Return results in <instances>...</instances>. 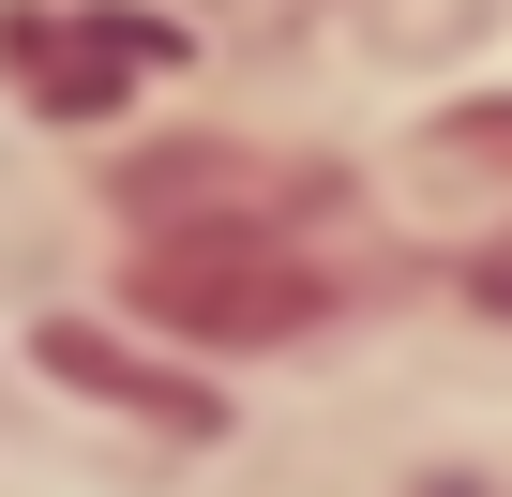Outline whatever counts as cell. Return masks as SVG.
Instances as JSON below:
<instances>
[{
  "instance_id": "obj_2",
  "label": "cell",
  "mask_w": 512,
  "mask_h": 497,
  "mask_svg": "<svg viewBox=\"0 0 512 497\" xmlns=\"http://www.w3.org/2000/svg\"><path fill=\"white\" fill-rule=\"evenodd\" d=\"M181 61V31L166 16H61V0H16L0 16V76H31V106L46 121H106L136 76H166Z\"/></svg>"
},
{
  "instance_id": "obj_1",
  "label": "cell",
  "mask_w": 512,
  "mask_h": 497,
  "mask_svg": "<svg viewBox=\"0 0 512 497\" xmlns=\"http://www.w3.org/2000/svg\"><path fill=\"white\" fill-rule=\"evenodd\" d=\"M136 317L181 332V347H302L332 317V287L287 257V241L196 226V241H151V257H136Z\"/></svg>"
},
{
  "instance_id": "obj_3",
  "label": "cell",
  "mask_w": 512,
  "mask_h": 497,
  "mask_svg": "<svg viewBox=\"0 0 512 497\" xmlns=\"http://www.w3.org/2000/svg\"><path fill=\"white\" fill-rule=\"evenodd\" d=\"M46 377H76V392H106V407H151L166 437H211V392H196V377H166V362H136V347L76 332V317H46Z\"/></svg>"
}]
</instances>
